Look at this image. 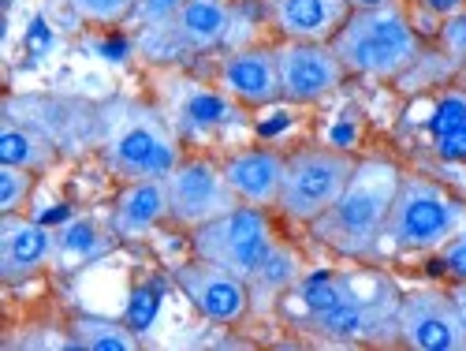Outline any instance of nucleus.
I'll return each instance as SVG.
<instances>
[{
    "label": "nucleus",
    "instance_id": "nucleus-1",
    "mask_svg": "<svg viewBox=\"0 0 466 351\" xmlns=\"http://www.w3.org/2000/svg\"><path fill=\"white\" fill-rule=\"evenodd\" d=\"M403 183V169L388 158H359L351 183L343 187L336 206L309 224L314 240L343 258H373L384 240L388 210Z\"/></svg>",
    "mask_w": 466,
    "mask_h": 351
},
{
    "label": "nucleus",
    "instance_id": "nucleus-2",
    "mask_svg": "<svg viewBox=\"0 0 466 351\" xmlns=\"http://www.w3.org/2000/svg\"><path fill=\"white\" fill-rule=\"evenodd\" d=\"M97 146L108 172L120 180L168 176L183 161V142L165 108L131 98H112L108 105H101Z\"/></svg>",
    "mask_w": 466,
    "mask_h": 351
},
{
    "label": "nucleus",
    "instance_id": "nucleus-3",
    "mask_svg": "<svg viewBox=\"0 0 466 351\" xmlns=\"http://www.w3.org/2000/svg\"><path fill=\"white\" fill-rule=\"evenodd\" d=\"M332 49L347 75L359 79H400L421 60V34L410 23L403 0L370 12H351L336 30Z\"/></svg>",
    "mask_w": 466,
    "mask_h": 351
},
{
    "label": "nucleus",
    "instance_id": "nucleus-4",
    "mask_svg": "<svg viewBox=\"0 0 466 351\" xmlns=\"http://www.w3.org/2000/svg\"><path fill=\"white\" fill-rule=\"evenodd\" d=\"M466 224V202L444 191L437 180L407 176L388 210L380 247L400 254H437L455 232Z\"/></svg>",
    "mask_w": 466,
    "mask_h": 351
},
{
    "label": "nucleus",
    "instance_id": "nucleus-5",
    "mask_svg": "<svg viewBox=\"0 0 466 351\" xmlns=\"http://www.w3.org/2000/svg\"><path fill=\"white\" fill-rule=\"evenodd\" d=\"M359 158L347 153L343 146H302L288 153V169H284V187H280V202L277 210L295 221V224H314L325 217L343 187L351 183Z\"/></svg>",
    "mask_w": 466,
    "mask_h": 351
},
{
    "label": "nucleus",
    "instance_id": "nucleus-6",
    "mask_svg": "<svg viewBox=\"0 0 466 351\" xmlns=\"http://www.w3.org/2000/svg\"><path fill=\"white\" fill-rule=\"evenodd\" d=\"M273 247H277V228L268 221V210L247 202L190 228V254L236 273L243 281L254 277V269L268 258Z\"/></svg>",
    "mask_w": 466,
    "mask_h": 351
},
{
    "label": "nucleus",
    "instance_id": "nucleus-7",
    "mask_svg": "<svg viewBox=\"0 0 466 351\" xmlns=\"http://www.w3.org/2000/svg\"><path fill=\"white\" fill-rule=\"evenodd\" d=\"M231 30H236L231 0H187L168 26L138 30L135 46L153 64H172L179 57H202L224 49Z\"/></svg>",
    "mask_w": 466,
    "mask_h": 351
},
{
    "label": "nucleus",
    "instance_id": "nucleus-8",
    "mask_svg": "<svg viewBox=\"0 0 466 351\" xmlns=\"http://www.w3.org/2000/svg\"><path fill=\"white\" fill-rule=\"evenodd\" d=\"M396 315H400L396 284L388 277H370V281H355L351 295L336 303L329 315L306 322L302 329L332 344H380L400 336Z\"/></svg>",
    "mask_w": 466,
    "mask_h": 351
},
{
    "label": "nucleus",
    "instance_id": "nucleus-9",
    "mask_svg": "<svg viewBox=\"0 0 466 351\" xmlns=\"http://www.w3.org/2000/svg\"><path fill=\"white\" fill-rule=\"evenodd\" d=\"M165 180H168V221H176L179 228H198L239 206V194L231 191L224 165L213 158H183Z\"/></svg>",
    "mask_w": 466,
    "mask_h": 351
},
{
    "label": "nucleus",
    "instance_id": "nucleus-10",
    "mask_svg": "<svg viewBox=\"0 0 466 351\" xmlns=\"http://www.w3.org/2000/svg\"><path fill=\"white\" fill-rule=\"evenodd\" d=\"M165 116L172 120L179 142H209V139H224L228 131L243 128L247 108L228 98L220 87H206L198 79H176L168 87V108Z\"/></svg>",
    "mask_w": 466,
    "mask_h": 351
},
{
    "label": "nucleus",
    "instance_id": "nucleus-11",
    "mask_svg": "<svg viewBox=\"0 0 466 351\" xmlns=\"http://www.w3.org/2000/svg\"><path fill=\"white\" fill-rule=\"evenodd\" d=\"M172 284L213 325H239L254 310L250 284L243 277H236V273H228V269H220L213 262H202V258L176 265L172 269Z\"/></svg>",
    "mask_w": 466,
    "mask_h": 351
},
{
    "label": "nucleus",
    "instance_id": "nucleus-12",
    "mask_svg": "<svg viewBox=\"0 0 466 351\" xmlns=\"http://www.w3.org/2000/svg\"><path fill=\"white\" fill-rule=\"evenodd\" d=\"M400 340L410 351H466V325L455 310L451 292L414 288L400 295Z\"/></svg>",
    "mask_w": 466,
    "mask_h": 351
},
{
    "label": "nucleus",
    "instance_id": "nucleus-13",
    "mask_svg": "<svg viewBox=\"0 0 466 351\" xmlns=\"http://www.w3.org/2000/svg\"><path fill=\"white\" fill-rule=\"evenodd\" d=\"M277 67L280 98L291 105H318L332 98L347 79V67L339 64L332 42H280Z\"/></svg>",
    "mask_w": 466,
    "mask_h": 351
},
{
    "label": "nucleus",
    "instance_id": "nucleus-14",
    "mask_svg": "<svg viewBox=\"0 0 466 351\" xmlns=\"http://www.w3.org/2000/svg\"><path fill=\"white\" fill-rule=\"evenodd\" d=\"M217 87L236 98L243 108H265L280 98V67L277 46H243L220 57L217 64Z\"/></svg>",
    "mask_w": 466,
    "mask_h": 351
},
{
    "label": "nucleus",
    "instance_id": "nucleus-15",
    "mask_svg": "<svg viewBox=\"0 0 466 351\" xmlns=\"http://www.w3.org/2000/svg\"><path fill=\"white\" fill-rule=\"evenodd\" d=\"M56 262V232L46 221L0 213V281L23 284Z\"/></svg>",
    "mask_w": 466,
    "mask_h": 351
},
{
    "label": "nucleus",
    "instance_id": "nucleus-16",
    "mask_svg": "<svg viewBox=\"0 0 466 351\" xmlns=\"http://www.w3.org/2000/svg\"><path fill=\"white\" fill-rule=\"evenodd\" d=\"M220 165H224V176H228L231 191L239 194V202L261 206V210H277L288 153H280L273 146H243L236 153H228Z\"/></svg>",
    "mask_w": 466,
    "mask_h": 351
},
{
    "label": "nucleus",
    "instance_id": "nucleus-17",
    "mask_svg": "<svg viewBox=\"0 0 466 351\" xmlns=\"http://www.w3.org/2000/svg\"><path fill=\"white\" fill-rule=\"evenodd\" d=\"M161 221H168V180L165 176L127 180L108 210L112 236L124 240V243L146 240L149 232H157Z\"/></svg>",
    "mask_w": 466,
    "mask_h": 351
},
{
    "label": "nucleus",
    "instance_id": "nucleus-18",
    "mask_svg": "<svg viewBox=\"0 0 466 351\" xmlns=\"http://www.w3.org/2000/svg\"><path fill=\"white\" fill-rule=\"evenodd\" d=\"M268 26L280 42H332L347 23V0H265Z\"/></svg>",
    "mask_w": 466,
    "mask_h": 351
},
{
    "label": "nucleus",
    "instance_id": "nucleus-19",
    "mask_svg": "<svg viewBox=\"0 0 466 351\" xmlns=\"http://www.w3.org/2000/svg\"><path fill=\"white\" fill-rule=\"evenodd\" d=\"M425 135L441 161H455L466 165V87H451L444 90L430 116H425Z\"/></svg>",
    "mask_w": 466,
    "mask_h": 351
},
{
    "label": "nucleus",
    "instance_id": "nucleus-20",
    "mask_svg": "<svg viewBox=\"0 0 466 351\" xmlns=\"http://www.w3.org/2000/svg\"><path fill=\"white\" fill-rule=\"evenodd\" d=\"M302 273H306V269H302V258L295 254V247H288L284 240H277V247L268 251V258L254 269V277L247 281L254 306L280 303V299L295 288V281L302 277Z\"/></svg>",
    "mask_w": 466,
    "mask_h": 351
},
{
    "label": "nucleus",
    "instance_id": "nucleus-21",
    "mask_svg": "<svg viewBox=\"0 0 466 351\" xmlns=\"http://www.w3.org/2000/svg\"><path fill=\"white\" fill-rule=\"evenodd\" d=\"M53 161H56V150L42 131L23 128L19 120H12V116L0 124V165L46 172V169H53Z\"/></svg>",
    "mask_w": 466,
    "mask_h": 351
},
{
    "label": "nucleus",
    "instance_id": "nucleus-22",
    "mask_svg": "<svg viewBox=\"0 0 466 351\" xmlns=\"http://www.w3.org/2000/svg\"><path fill=\"white\" fill-rule=\"evenodd\" d=\"M67 336H71V347H79V351H138V344H142L127 322L101 318V315L75 318Z\"/></svg>",
    "mask_w": 466,
    "mask_h": 351
},
{
    "label": "nucleus",
    "instance_id": "nucleus-23",
    "mask_svg": "<svg viewBox=\"0 0 466 351\" xmlns=\"http://www.w3.org/2000/svg\"><path fill=\"white\" fill-rule=\"evenodd\" d=\"M101 251H105V243H101V236H97L94 221H86V217L67 221V224L56 232V262L67 258V254H75V258H97Z\"/></svg>",
    "mask_w": 466,
    "mask_h": 351
},
{
    "label": "nucleus",
    "instance_id": "nucleus-24",
    "mask_svg": "<svg viewBox=\"0 0 466 351\" xmlns=\"http://www.w3.org/2000/svg\"><path fill=\"white\" fill-rule=\"evenodd\" d=\"M71 12L94 26H120L131 19L135 0H67Z\"/></svg>",
    "mask_w": 466,
    "mask_h": 351
},
{
    "label": "nucleus",
    "instance_id": "nucleus-25",
    "mask_svg": "<svg viewBox=\"0 0 466 351\" xmlns=\"http://www.w3.org/2000/svg\"><path fill=\"white\" fill-rule=\"evenodd\" d=\"M34 176L37 172L15 169V165H0V213H19L30 202Z\"/></svg>",
    "mask_w": 466,
    "mask_h": 351
},
{
    "label": "nucleus",
    "instance_id": "nucleus-26",
    "mask_svg": "<svg viewBox=\"0 0 466 351\" xmlns=\"http://www.w3.org/2000/svg\"><path fill=\"white\" fill-rule=\"evenodd\" d=\"M187 5V0H135V12L127 19V26L135 30H149V26H168L179 8Z\"/></svg>",
    "mask_w": 466,
    "mask_h": 351
},
{
    "label": "nucleus",
    "instance_id": "nucleus-27",
    "mask_svg": "<svg viewBox=\"0 0 466 351\" xmlns=\"http://www.w3.org/2000/svg\"><path fill=\"white\" fill-rule=\"evenodd\" d=\"M157 310H161V292L157 288H138L131 299H127V325L135 329V333H146L149 325H153V318H157Z\"/></svg>",
    "mask_w": 466,
    "mask_h": 351
},
{
    "label": "nucleus",
    "instance_id": "nucleus-28",
    "mask_svg": "<svg viewBox=\"0 0 466 351\" xmlns=\"http://www.w3.org/2000/svg\"><path fill=\"white\" fill-rule=\"evenodd\" d=\"M437 269L448 281H466V224L437 251Z\"/></svg>",
    "mask_w": 466,
    "mask_h": 351
},
{
    "label": "nucleus",
    "instance_id": "nucleus-29",
    "mask_svg": "<svg viewBox=\"0 0 466 351\" xmlns=\"http://www.w3.org/2000/svg\"><path fill=\"white\" fill-rule=\"evenodd\" d=\"M441 49L455 60V67L466 60V8L462 12H455V15H448V19H441Z\"/></svg>",
    "mask_w": 466,
    "mask_h": 351
},
{
    "label": "nucleus",
    "instance_id": "nucleus-30",
    "mask_svg": "<svg viewBox=\"0 0 466 351\" xmlns=\"http://www.w3.org/2000/svg\"><path fill=\"white\" fill-rule=\"evenodd\" d=\"M418 5L430 12V15H437V19H448V15H455V12L466 8V0H418Z\"/></svg>",
    "mask_w": 466,
    "mask_h": 351
},
{
    "label": "nucleus",
    "instance_id": "nucleus-31",
    "mask_svg": "<svg viewBox=\"0 0 466 351\" xmlns=\"http://www.w3.org/2000/svg\"><path fill=\"white\" fill-rule=\"evenodd\" d=\"M451 299H455V310H459V318H462V325H466V281H455Z\"/></svg>",
    "mask_w": 466,
    "mask_h": 351
},
{
    "label": "nucleus",
    "instance_id": "nucleus-32",
    "mask_svg": "<svg viewBox=\"0 0 466 351\" xmlns=\"http://www.w3.org/2000/svg\"><path fill=\"white\" fill-rule=\"evenodd\" d=\"M384 5H396V0H347L351 12H370V8H384Z\"/></svg>",
    "mask_w": 466,
    "mask_h": 351
},
{
    "label": "nucleus",
    "instance_id": "nucleus-33",
    "mask_svg": "<svg viewBox=\"0 0 466 351\" xmlns=\"http://www.w3.org/2000/svg\"><path fill=\"white\" fill-rule=\"evenodd\" d=\"M455 83H459V87H466V60L455 67Z\"/></svg>",
    "mask_w": 466,
    "mask_h": 351
}]
</instances>
